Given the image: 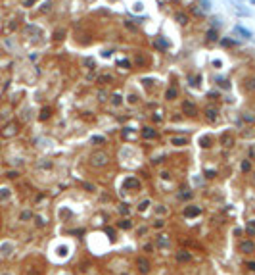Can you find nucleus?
Listing matches in <instances>:
<instances>
[{
	"label": "nucleus",
	"mask_w": 255,
	"mask_h": 275,
	"mask_svg": "<svg viewBox=\"0 0 255 275\" xmlns=\"http://www.w3.org/2000/svg\"><path fill=\"white\" fill-rule=\"evenodd\" d=\"M192 196H194V194H192V191H190V189H180V191L177 192V198H178V200H182V202H188Z\"/></svg>",
	"instance_id": "nucleus-10"
},
{
	"label": "nucleus",
	"mask_w": 255,
	"mask_h": 275,
	"mask_svg": "<svg viewBox=\"0 0 255 275\" xmlns=\"http://www.w3.org/2000/svg\"><path fill=\"white\" fill-rule=\"evenodd\" d=\"M177 21H178L180 25H186V23H188V17L184 16V12H178V14H177Z\"/></svg>",
	"instance_id": "nucleus-20"
},
{
	"label": "nucleus",
	"mask_w": 255,
	"mask_h": 275,
	"mask_svg": "<svg viewBox=\"0 0 255 275\" xmlns=\"http://www.w3.org/2000/svg\"><path fill=\"white\" fill-rule=\"evenodd\" d=\"M119 227H123V229H130V227H133V223H130V221H119Z\"/></svg>",
	"instance_id": "nucleus-34"
},
{
	"label": "nucleus",
	"mask_w": 255,
	"mask_h": 275,
	"mask_svg": "<svg viewBox=\"0 0 255 275\" xmlns=\"http://www.w3.org/2000/svg\"><path fill=\"white\" fill-rule=\"evenodd\" d=\"M247 267H249V269H253V271H255V264H253V262H249V264H247Z\"/></svg>",
	"instance_id": "nucleus-40"
},
{
	"label": "nucleus",
	"mask_w": 255,
	"mask_h": 275,
	"mask_svg": "<svg viewBox=\"0 0 255 275\" xmlns=\"http://www.w3.org/2000/svg\"><path fill=\"white\" fill-rule=\"evenodd\" d=\"M238 248H240V252H242V254L249 256V254H253V252H255V242H253V241H242Z\"/></svg>",
	"instance_id": "nucleus-3"
},
{
	"label": "nucleus",
	"mask_w": 255,
	"mask_h": 275,
	"mask_svg": "<svg viewBox=\"0 0 255 275\" xmlns=\"http://www.w3.org/2000/svg\"><path fill=\"white\" fill-rule=\"evenodd\" d=\"M182 114L188 115V118H194L196 115V106L192 102H188V100H184V102H182Z\"/></svg>",
	"instance_id": "nucleus-5"
},
{
	"label": "nucleus",
	"mask_w": 255,
	"mask_h": 275,
	"mask_svg": "<svg viewBox=\"0 0 255 275\" xmlns=\"http://www.w3.org/2000/svg\"><path fill=\"white\" fill-rule=\"evenodd\" d=\"M207 118H209L211 121H217V119H219V114H217L215 108H207Z\"/></svg>",
	"instance_id": "nucleus-18"
},
{
	"label": "nucleus",
	"mask_w": 255,
	"mask_h": 275,
	"mask_svg": "<svg viewBox=\"0 0 255 275\" xmlns=\"http://www.w3.org/2000/svg\"><path fill=\"white\" fill-rule=\"evenodd\" d=\"M165 98H167V100H174V98H177V89H174V87H171V89H167V92H165Z\"/></svg>",
	"instance_id": "nucleus-17"
},
{
	"label": "nucleus",
	"mask_w": 255,
	"mask_h": 275,
	"mask_svg": "<svg viewBox=\"0 0 255 275\" xmlns=\"http://www.w3.org/2000/svg\"><path fill=\"white\" fill-rule=\"evenodd\" d=\"M207 41H219V35H217L215 29H209L207 31Z\"/></svg>",
	"instance_id": "nucleus-21"
},
{
	"label": "nucleus",
	"mask_w": 255,
	"mask_h": 275,
	"mask_svg": "<svg viewBox=\"0 0 255 275\" xmlns=\"http://www.w3.org/2000/svg\"><path fill=\"white\" fill-rule=\"evenodd\" d=\"M150 206V200H144V202H140V206H138V212H144L146 208Z\"/></svg>",
	"instance_id": "nucleus-32"
},
{
	"label": "nucleus",
	"mask_w": 255,
	"mask_h": 275,
	"mask_svg": "<svg viewBox=\"0 0 255 275\" xmlns=\"http://www.w3.org/2000/svg\"><path fill=\"white\" fill-rule=\"evenodd\" d=\"M249 169H251V162H249V160H244V162H242V171L247 173Z\"/></svg>",
	"instance_id": "nucleus-26"
},
{
	"label": "nucleus",
	"mask_w": 255,
	"mask_h": 275,
	"mask_svg": "<svg viewBox=\"0 0 255 275\" xmlns=\"http://www.w3.org/2000/svg\"><path fill=\"white\" fill-rule=\"evenodd\" d=\"M52 6H54V2H52V0H46V2H44V4H42L40 8H39V12H40V14H48L50 10H52Z\"/></svg>",
	"instance_id": "nucleus-15"
},
{
	"label": "nucleus",
	"mask_w": 255,
	"mask_h": 275,
	"mask_svg": "<svg viewBox=\"0 0 255 275\" xmlns=\"http://www.w3.org/2000/svg\"><path fill=\"white\" fill-rule=\"evenodd\" d=\"M173 144H174V146H184V144H188V139H177V137H174Z\"/></svg>",
	"instance_id": "nucleus-25"
},
{
	"label": "nucleus",
	"mask_w": 255,
	"mask_h": 275,
	"mask_svg": "<svg viewBox=\"0 0 255 275\" xmlns=\"http://www.w3.org/2000/svg\"><path fill=\"white\" fill-rule=\"evenodd\" d=\"M242 85H244V91H247V92H255V77H253V75L246 77Z\"/></svg>",
	"instance_id": "nucleus-9"
},
{
	"label": "nucleus",
	"mask_w": 255,
	"mask_h": 275,
	"mask_svg": "<svg viewBox=\"0 0 255 275\" xmlns=\"http://www.w3.org/2000/svg\"><path fill=\"white\" fill-rule=\"evenodd\" d=\"M242 118H244V119L247 121V123H255V118H251V115H247V114H244Z\"/></svg>",
	"instance_id": "nucleus-36"
},
{
	"label": "nucleus",
	"mask_w": 255,
	"mask_h": 275,
	"mask_svg": "<svg viewBox=\"0 0 255 275\" xmlns=\"http://www.w3.org/2000/svg\"><path fill=\"white\" fill-rule=\"evenodd\" d=\"M17 131H19V127L16 125V123H8L2 131H0V135L4 137V139H10V137H13V135H17Z\"/></svg>",
	"instance_id": "nucleus-4"
},
{
	"label": "nucleus",
	"mask_w": 255,
	"mask_h": 275,
	"mask_svg": "<svg viewBox=\"0 0 255 275\" xmlns=\"http://www.w3.org/2000/svg\"><path fill=\"white\" fill-rule=\"evenodd\" d=\"M247 231H249L251 235L255 233V221H249V223H247Z\"/></svg>",
	"instance_id": "nucleus-35"
},
{
	"label": "nucleus",
	"mask_w": 255,
	"mask_h": 275,
	"mask_svg": "<svg viewBox=\"0 0 255 275\" xmlns=\"http://www.w3.org/2000/svg\"><path fill=\"white\" fill-rule=\"evenodd\" d=\"M121 100H123V98H121V95H113V96H111V104H113V106H119V104H121Z\"/></svg>",
	"instance_id": "nucleus-30"
},
{
	"label": "nucleus",
	"mask_w": 255,
	"mask_h": 275,
	"mask_svg": "<svg viewBox=\"0 0 255 275\" xmlns=\"http://www.w3.org/2000/svg\"><path fill=\"white\" fill-rule=\"evenodd\" d=\"M150 260L148 258H144V256H138L136 258V269H138V273H142V275H148L150 273Z\"/></svg>",
	"instance_id": "nucleus-2"
},
{
	"label": "nucleus",
	"mask_w": 255,
	"mask_h": 275,
	"mask_svg": "<svg viewBox=\"0 0 255 275\" xmlns=\"http://www.w3.org/2000/svg\"><path fill=\"white\" fill-rule=\"evenodd\" d=\"M234 142H236V139H234L230 133H224V135L221 137V144H223L224 148H232V146H234Z\"/></svg>",
	"instance_id": "nucleus-8"
},
{
	"label": "nucleus",
	"mask_w": 255,
	"mask_h": 275,
	"mask_svg": "<svg viewBox=\"0 0 255 275\" xmlns=\"http://www.w3.org/2000/svg\"><path fill=\"white\" fill-rule=\"evenodd\" d=\"M156 48L167 50V48H169V41H167V39H157V41H156Z\"/></svg>",
	"instance_id": "nucleus-16"
},
{
	"label": "nucleus",
	"mask_w": 255,
	"mask_h": 275,
	"mask_svg": "<svg viewBox=\"0 0 255 275\" xmlns=\"http://www.w3.org/2000/svg\"><path fill=\"white\" fill-rule=\"evenodd\" d=\"M6 196H10V191L8 189H2V191H0V200H6Z\"/></svg>",
	"instance_id": "nucleus-33"
},
{
	"label": "nucleus",
	"mask_w": 255,
	"mask_h": 275,
	"mask_svg": "<svg viewBox=\"0 0 255 275\" xmlns=\"http://www.w3.org/2000/svg\"><path fill=\"white\" fill-rule=\"evenodd\" d=\"M63 39H65V29L63 27H58L56 31H54V41L56 42H62Z\"/></svg>",
	"instance_id": "nucleus-13"
},
{
	"label": "nucleus",
	"mask_w": 255,
	"mask_h": 275,
	"mask_svg": "<svg viewBox=\"0 0 255 275\" xmlns=\"http://www.w3.org/2000/svg\"><path fill=\"white\" fill-rule=\"evenodd\" d=\"M200 144H201V146H203V148H207V146H211V137H209V139H207V135H205V137H203V139L200 141Z\"/></svg>",
	"instance_id": "nucleus-28"
},
{
	"label": "nucleus",
	"mask_w": 255,
	"mask_h": 275,
	"mask_svg": "<svg viewBox=\"0 0 255 275\" xmlns=\"http://www.w3.org/2000/svg\"><path fill=\"white\" fill-rule=\"evenodd\" d=\"M125 189H140V181H138L136 177H127L125 179Z\"/></svg>",
	"instance_id": "nucleus-11"
},
{
	"label": "nucleus",
	"mask_w": 255,
	"mask_h": 275,
	"mask_svg": "<svg viewBox=\"0 0 255 275\" xmlns=\"http://www.w3.org/2000/svg\"><path fill=\"white\" fill-rule=\"evenodd\" d=\"M236 31H238V33H242L246 39H249V37H251V33H249V31H246V27H242V25H236Z\"/></svg>",
	"instance_id": "nucleus-23"
},
{
	"label": "nucleus",
	"mask_w": 255,
	"mask_h": 275,
	"mask_svg": "<svg viewBox=\"0 0 255 275\" xmlns=\"http://www.w3.org/2000/svg\"><path fill=\"white\" fill-rule=\"evenodd\" d=\"M144 252H152V244H146V246H144Z\"/></svg>",
	"instance_id": "nucleus-39"
},
{
	"label": "nucleus",
	"mask_w": 255,
	"mask_h": 275,
	"mask_svg": "<svg viewBox=\"0 0 255 275\" xmlns=\"http://www.w3.org/2000/svg\"><path fill=\"white\" fill-rule=\"evenodd\" d=\"M83 187H84V189H86V191H94V187H92V185H86V183H84Z\"/></svg>",
	"instance_id": "nucleus-38"
},
{
	"label": "nucleus",
	"mask_w": 255,
	"mask_h": 275,
	"mask_svg": "<svg viewBox=\"0 0 255 275\" xmlns=\"http://www.w3.org/2000/svg\"><path fill=\"white\" fill-rule=\"evenodd\" d=\"M174 258H177V262H180V264H186V262H190L192 260V254L188 250H177V254H174Z\"/></svg>",
	"instance_id": "nucleus-7"
},
{
	"label": "nucleus",
	"mask_w": 255,
	"mask_h": 275,
	"mask_svg": "<svg viewBox=\"0 0 255 275\" xmlns=\"http://www.w3.org/2000/svg\"><path fill=\"white\" fill-rule=\"evenodd\" d=\"M156 212H157V215H165L167 212H169V208H167V206H157Z\"/></svg>",
	"instance_id": "nucleus-29"
},
{
	"label": "nucleus",
	"mask_w": 255,
	"mask_h": 275,
	"mask_svg": "<svg viewBox=\"0 0 255 275\" xmlns=\"http://www.w3.org/2000/svg\"><path fill=\"white\" fill-rule=\"evenodd\" d=\"M221 45H223V46H234L236 42L232 41V39H221Z\"/></svg>",
	"instance_id": "nucleus-31"
},
{
	"label": "nucleus",
	"mask_w": 255,
	"mask_h": 275,
	"mask_svg": "<svg viewBox=\"0 0 255 275\" xmlns=\"http://www.w3.org/2000/svg\"><path fill=\"white\" fill-rule=\"evenodd\" d=\"M157 244H159V246H169V238H167V237H163V235H159V238H157Z\"/></svg>",
	"instance_id": "nucleus-24"
},
{
	"label": "nucleus",
	"mask_w": 255,
	"mask_h": 275,
	"mask_svg": "<svg viewBox=\"0 0 255 275\" xmlns=\"http://www.w3.org/2000/svg\"><path fill=\"white\" fill-rule=\"evenodd\" d=\"M92 142H94V144H100V142H106V137H104V135H94V139H92Z\"/></svg>",
	"instance_id": "nucleus-27"
},
{
	"label": "nucleus",
	"mask_w": 255,
	"mask_h": 275,
	"mask_svg": "<svg viewBox=\"0 0 255 275\" xmlns=\"http://www.w3.org/2000/svg\"><path fill=\"white\" fill-rule=\"evenodd\" d=\"M238 2H242V0H238Z\"/></svg>",
	"instance_id": "nucleus-41"
},
{
	"label": "nucleus",
	"mask_w": 255,
	"mask_h": 275,
	"mask_svg": "<svg viewBox=\"0 0 255 275\" xmlns=\"http://www.w3.org/2000/svg\"><path fill=\"white\" fill-rule=\"evenodd\" d=\"M129 29H130V31H134V29H136V25H133V23H130V21H127V23H125Z\"/></svg>",
	"instance_id": "nucleus-37"
},
{
	"label": "nucleus",
	"mask_w": 255,
	"mask_h": 275,
	"mask_svg": "<svg viewBox=\"0 0 255 275\" xmlns=\"http://www.w3.org/2000/svg\"><path fill=\"white\" fill-rule=\"evenodd\" d=\"M142 137H144V139H148V141H152V139H156V137H157V131H156V129H152V127H144L142 129Z\"/></svg>",
	"instance_id": "nucleus-12"
},
{
	"label": "nucleus",
	"mask_w": 255,
	"mask_h": 275,
	"mask_svg": "<svg viewBox=\"0 0 255 275\" xmlns=\"http://www.w3.org/2000/svg\"><path fill=\"white\" fill-rule=\"evenodd\" d=\"M39 168H40V169H46V171L52 169V160H40V162H39Z\"/></svg>",
	"instance_id": "nucleus-19"
},
{
	"label": "nucleus",
	"mask_w": 255,
	"mask_h": 275,
	"mask_svg": "<svg viewBox=\"0 0 255 275\" xmlns=\"http://www.w3.org/2000/svg\"><path fill=\"white\" fill-rule=\"evenodd\" d=\"M31 218H33V214L29 212V210H25V212H21V215H19V219H21V221H29Z\"/></svg>",
	"instance_id": "nucleus-22"
},
{
	"label": "nucleus",
	"mask_w": 255,
	"mask_h": 275,
	"mask_svg": "<svg viewBox=\"0 0 255 275\" xmlns=\"http://www.w3.org/2000/svg\"><path fill=\"white\" fill-rule=\"evenodd\" d=\"M50 115H52V110H50V108H42L40 114H39V119H40V121H46Z\"/></svg>",
	"instance_id": "nucleus-14"
},
{
	"label": "nucleus",
	"mask_w": 255,
	"mask_h": 275,
	"mask_svg": "<svg viewBox=\"0 0 255 275\" xmlns=\"http://www.w3.org/2000/svg\"><path fill=\"white\" fill-rule=\"evenodd\" d=\"M182 214H184L186 218H198V215L201 214V208L200 206H186Z\"/></svg>",
	"instance_id": "nucleus-6"
},
{
	"label": "nucleus",
	"mask_w": 255,
	"mask_h": 275,
	"mask_svg": "<svg viewBox=\"0 0 255 275\" xmlns=\"http://www.w3.org/2000/svg\"><path fill=\"white\" fill-rule=\"evenodd\" d=\"M88 164L92 165V168H96V169L106 168V165L109 164V154L104 152V150H94L90 154V158H88Z\"/></svg>",
	"instance_id": "nucleus-1"
}]
</instances>
